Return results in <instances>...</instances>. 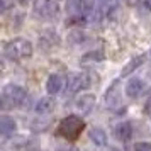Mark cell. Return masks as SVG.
Segmentation results:
<instances>
[{
    "instance_id": "cell-1",
    "label": "cell",
    "mask_w": 151,
    "mask_h": 151,
    "mask_svg": "<svg viewBox=\"0 0 151 151\" xmlns=\"http://www.w3.org/2000/svg\"><path fill=\"white\" fill-rule=\"evenodd\" d=\"M27 102V90L17 85V83H9L4 87L2 95H0V107L2 109H21Z\"/></svg>"
},
{
    "instance_id": "cell-2",
    "label": "cell",
    "mask_w": 151,
    "mask_h": 151,
    "mask_svg": "<svg viewBox=\"0 0 151 151\" xmlns=\"http://www.w3.org/2000/svg\"><path fill=\"white\" fill-rule=\"evenodd\" d=\"M32 44L26 37H14L9 42H5L4 46V56L14 63L24 61L32 56Z\"/></svg>"
},
{
    "instance_id": "cell-3",
    "label": "cell",
    "mask_w": 151,
    "mask_h": 151,
    "mask_svg": "<svg viewBox=\"0 0 151 151\" xmlns=\"http://www.w3.org/2000/svg\"><path fill=\"white\" fill-rule=\"evenodd\" d=\"M83 129H85V121L82 117L75 116V114L63 117L58 124V134L65 139H68V141L78 139L80 134L83 132Z\"/></svg>"
},
{
    "instance_id": "cell-4",
    "label": "cell",
    "mask_w": 151,
    "mask_h": 151,
    "mask_svg": "<svg viewBox=\"0 0 151 151\" xmlns=\"http://www.w3.org/2000/svg\"><path fill=\"white\" fill-rule=\"evenodd\" d=\"M104 104L105 107L112 112H121L124 109L122 104V83L119 78H116L114 82L110 83L107 90H105V95H104Z\"/></svg>"
},
{
    "instance_id": "cell-5",
    "label": "cell",
    "mask_w": 151,
    "mask_h": 151,
    "mask_svg": "<svg viewBox=\"0 0 151 151\" xmlns=\"http://www.w3.org/2000/svg\"><path fill=\"white\" fill-rule=\"evenodd\" d=\"M32 10L42 21H55L58 17L60 7L56 0H32Z\"/></svg>"
},
{
    "instance_id": "cell-6",
    "label": "cell",
    "mask_w": 151,
    "mask_h": 151,
    "mask_svg": "<svg viewBox=\"0 0 151 151\" xmlns=\"http://www.w3.org/2000/svg\"><path fill=\"white\" fill-rule=\"evenodd\" d=\"M90 85H92V75L90 73H87V71L71 73L68 76L66 90H68V93H78V92H83V90L90 88Z\"/></svg>"
},
{
    "instance_id": "cell-7",
    "label": "cell",
    "mask_w": 151,
    "mask_h": 151,
    "mask_svg": "<svg viewBox=\"0 0 151 151\" xmlns=\"http://www.w3.org/2000/svg\"><path fill=\"white\" fill-rule=\"evenodd\" d=\"M65 10H66L68 17H71V19H85L90 7H87L85 0H66Z\"/></svg>"
},
{
    "instance_id": "cell-8",
    "label": "cell",
    "mask_w": 151,
    "mask_h": 151,
    "mask_svg": "<svg viewBox=\"0 0 151 151\" xmlns=\"http://www.w3.org/2000/svg\"><path fill=\"white\" fill-rule=\"evenodd\" d=\"M144 92H146V82L139 76H134L126 83V95L129 99H139Z\"/></svg>"
},
{
    "instance_id": "cell-9",
    "label": "cell",
    "mask_w": 151,
    "mask_h": 151,
    "mask_svg": "<svg viewBox=\"0 0 151 151\" xmlns=\"http://www.w3.org/2000/svg\"><path fill=\"white\" fill-rule=\"evenodd\" d=\"M63 87H65V78H63V75H60V73H51L48 76V80H46V93L49 97L58 95L63 90Z\"/></svg>"
},
{
    "instance_id": "cell-10",
    "label": "cell",
    "mask_w": 151,
    "mask_h": 151,
    "mask_svg": "<svg viewBox=\"0 0 151 151\" xmlns=\"http://www.w3.org/2000/svg\"><path fill=\"white\" fill-rule=\"evenodd\" d=\"M114 136H116L117 141H121V143H127L131 137H132V124L129 121H122V122H119L114 127Z\"/></svg>"
},
{
    "instance_id": "cell-11",
    "label": "cell",
    "mask_w": 151,
    "mask_h": 151,
    "mask_svg": "<svg viewBox=\"0 0 151 151\" xmlns=\"http://www.w3.org/2000/svg\"><path fill=\"white\" fill-rule=\"evenodd\" d=\"M15 129H17V122H15L14 117L2 114L0 116V136H4V137L14 136Z\"/></svg>"
},
{
    "instance_id": "cell-12",
    "label": "cell",
    "mask_w": 151,
    "mask_h": 151,
    "mask_svg": "<svg viewBox=\"0 0 151 151\" xmlns=\"http://www.w3.org/2000/svg\"><path fill=\"white\" fill-rule=\"evenodd\" d=\"M75 107L80 112H83V114H90L92 109L95 107V95L93 93H83V95H80L76 99Z\"/></svg>"
},
{
    "instance_id": "cell-13",
    "label": "cell",
    "mask_w": 151,
    "mask_h": 151,
    "mask_svg": "<svg viewBox=\"0 0 151 151\" xmlns=\"http://www.w3.org/2000/svg\"><path fill=\"white\" fill-rule=\"evenodd\" d=\"M56 109V102L53 97H42V99H39L37 100V104H36V114H39V116H46V114H51L53 110Z\"/></svg>"
},
{
    "instance_id": "cell-14",
    "label": "cell",
    "mask_w": 151,
    "mask_h": 151,
    "mask_svg": "<svg viewBox=\"0 0 151 151\" xmlns=\"http://www.w3.org/2000/svg\"><path fill=\"white\" fill-rule=\"evenodd\" d=\"M88 137H90V141L95 144L97 148H104V146H107V141H109L107 132H105L102 127H92L90 132H88Z\"/></svg>"
},
{
    "instance_id": "cell-15",
    "label": "cell",
    "mask_w": 151,
    "mask_h": 151,
    "mask_svg": "<svg viewBox=\"0 0 151 151\" xmlns=\"http://www.w3.org/2000/svg\"><path fill=\"white\" fill-rule=\"evenodd\" d=\"M144 63H146V55H139V56H134V58H131L129 61L124 65L122 71H121V75L122 76H129L132 71H136L139 66H143Z\"/></svg>"
},
{
    "instance_id": "cell-16",
    "label": "cell",
    "mask_w": 151,
    "mask_h": 151,
    "mask_svg": "<svg viewBox=\"0 0 151 151\" xmlns=\"http://www.w3.org/2000/svg\"><path fill=\"white\" fill-rule=\"evenodd\" d=\"M97 2V9L102 12L104 15L109 14V12H114L119 5V0H95Z\"/></svg>"
},
{
    "instance_id": "cell-17",
    "label": "cell",
    "mask_w": 151,
    "mask_h": 151,
    "mask_svg": "<svg viewBox=\"0 0 151 151\" xmlns=\"http://www.w3.org/2000/svg\"><path fill=\"white\" fill-rule=\"evenodd\" d=\"M105 55L104 51H88L80 58V63H97V61H104Z\"/></svg>"
},
{
    "instance_id": "cell-18",
    "label": "cell",
    "mask_w": 151,
    "mask_h": 151,
    "mask_svg": "<svg viewBox=\"0 0 151 151\" xmlns=\"http://www.w3.org/2000/svg\"><path fill=\"white\" fill-rule=\"evenodd\" d=\"M87 39H88V36L83 31H73L68 34V41L71 44H83V42H87Z\"/></svg>"
},
{
    "instance_id": "cell-19",
    "label": "cell",
    "mask_w": 151,
    "mask_h": 151,
    "mask_svg": "<svg viewBox=\"0 0 151 151\" xmlns=\"http://www.w3.org/2000/svg\"><path fill=\"white\" fill-rule=\"evenodd\" d=\"M134 151H151V143H148V141L136 143L134 144Z\"/></svg>"
},
{
    "instance_id": "cell-20",
    "label": "cell",
    "mask_w": 151,
    "mask_h": 151,
    "mask_svg": "<svg viewBox=\"0 0 151 151\" xmlns=\"http://www.w3.org/2000/svg\"><path fill=\"white\" fill-rule=\"evenodd\" d=\"M14 5V0H0V14H4L5 10L12 9Z\"/></svg>"
},
{
    "instance_id": "cell-21",
    "label": "cell",
    "mask_w": 151,
    "mask_h": 151,
    "mask_svg": "<svg viewBox=\"0 0 151 151\" xmlns=\"http://www.w3.org/2000/svg\"><path fill=\"white\" fill-rule=\"evenodd\" d=\"M139 5H141L144 10H151V0H141Z\"/></svg>"
},
{
    "instance_id": "cell-22",
    "label": "cell",
    "mask_w": 151,
    "mask_h": 151,
    "mask_svg": "<svg viewBox=\"0 0 151 151\" xmlns=\"http://www.w3.org/2000/svg\"><path fill=\"white\" fill-rule=\"evenodd\" d=\"M144 110H146V114L151 117V97L148 99V102H146V109H144Z\"/></svg>"
},
{
    "instance_id": "cell-23",
    "label": "cell",
    "mask_w": 151,
    "mask_h": 151,
    "mask_svg": "<svg viewBox=\"0 0 151 151\" xmlns=\"http://www.w3.org/2000/svg\"><path fill=\"white\" fill-rule=\"evenodd\" d=\"M0 71H4V61H2V58H0Z\"/></svg>"
},
{
    "instance_id": "cell-24",
    "label": "cell",
    "mask_w": 151,
    "mask_h": 151,
    "mask_svg": "<svg viewBox=\"0 0 151 151\" xmlns=\"http://www.w3.org/2000/svg\"><path fill=\"white\" fill-rule=\"evenodd\" d=\"M60 151H76V150H60Z\"/></svg>"
},
{
    "instance_id": "cell-25",
    "label": "cell",
    "mask_w": 151,
    "mask_h": 151,
    "mask_svg": "<svg viewBox=\"0 0 151 151\" xmlns=\"http://www.w3.org/2000/svg\"><path fill=\"white\" fill-rule=\"evenodd\" d=\"M110 151H119V150H116V148H114V150H110Z\"/></svg>"
},
{
    "instance_id": "cell-26",
    "label": "cell",
    "mask_w": 151,
    "mask_h": 151,
    "mask_svg": "<svg viewBox=\"0 0 151 151\" xmlns=\"http://www.w3.org/2000/svg\"><path fill=\"white\" fill-rule=\"evenodd\" d=\"M21 2H24V0H21Z\"/></svg>"
}]
</instances>
